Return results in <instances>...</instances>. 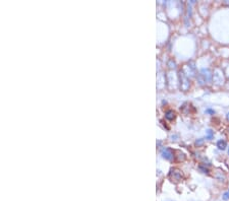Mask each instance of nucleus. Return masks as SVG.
Returning a JSON list of instances; mask_svg holds the SVG:
<instances>
[{"mask_svg":"<svg viewBox=\"0 0 229 201\" xmlns=\"http://www.w3.org/2000/svg\"><path fill=\"white\" fill-rule=\"evenodd\" d=\"M161 154H162V156L163 158H164L165 160H168V161H171L172 159H173V151L170 149V148H168V147H165V148H163L162 149V151H161Z\"/></svg>","mask_w":229,"mask_h":201,"instance_id":"1","label":"nucleus"},{"mask_svg":"<svg viewBox=\"0 0 229 201\" xmlns=\"http://www.w3.org/2000/svg\"><path fill=\"white\" fill-rule=\"evenodd\" d=\"M165 117H166V119H168L170 121L173 120L174 118H175V112L172 111V110H168L165 113Z\"/></svg>","mask_w":229,"mask_h":201,"instance_id":"2","label":"nucleus"},{"mask_svg":"<svg viewBox=\"0 0 229 201\" xmlns=\"http://www.w3.org/2000/svg\"><path fill=\"white\" fill-rule=\"evenodd\" d=\"M226 146H227V143H226L225 140H219L217 142V147L219 149H221V150H224L226 148Z\"/></svg>","mask_w":229,"mask_h":201,"instance_id":"3","label":"nucleus"},{"mask_svg":"<svg viewBox=\"0 0 229 201\" xmlns=\"http://www.w3.org/2000/svg\"><path fill=\"white\" fill-rule=\"evenodd\" d=\"M213 137H214V132L211 129H208V130H207V136H206V138L211 140V139H213Z\"/></svg>","mask_w":229,"mask_h":201,"instance_id":"4","label":"nucleus"},{"mask_svg":"<svg viewBox=\"0 0 229 201\" xmlns=\"http://www.w3.org/2000/svg\"><path fill=\"white\" fill-rule=\"evenodd\" d=\"M222 198H223L224 200H228V199H229V190H228V191H227V192H225V193L223 194Z\"/></svg>","mask_w":229,"mask_h":201,"instance_id":"5","label":"nucleus"},{"mask_svg":"<svg viewBox=\"0 0 229 201\" xmlns=\"http://www.w3.org/2000/svg\"><path fill=\"white\" fill-rule=\"evenodd\" d=\"M203 143V139H200V140H197V141H195V144H197V145H201Z\"/></svg>","mask_w":229,"mask_h":201,"instance_id":"6","label":"nucleus"},{"mask_svg":"<svg viewBox=\"0 0 229 201\" xmlns=\"http://www.w3.org/2000/svg\"><path fill=\"white\" fill-rule=\"evenodd\" d=\"M206 112H207V113H210V114H215V112H214L213 110H210V109H208Z\"/></svg>","mask_w":229,"mask_h":201,"instance_id":"7","label":"nucleus"},{"mask_svg":"<svg viewBox=\"0 0 229 201\" xmlns=\"http://www.w3.org/2000/svg\"><path fill=\"white\" fill-rule=\"evenodd\" d=\"M226 118H227V121L229 122V113H227V115H226Z\"/></svg>","mask_w":229,"mask_h":201,"instance_id":"8","label":"nucleus"},{"mask_svg":"<svg viewBox=\"0 0 229 201\" xmlns=\"http://www.w3.org/2000/svg\"><path fill=\"white\" fill-rule=\"evenodd\" d=\"M228 153H229V149H228Z\"/></svg>","mask_w":229,"mask_h":201,"instance_id":"9","label":"nucleus"}]
</instances>
